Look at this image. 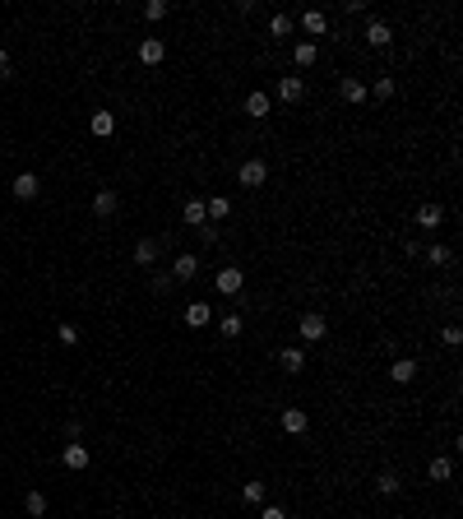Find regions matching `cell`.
I'll use <instances>...</instances> for the list:
<instances>
[{
    "mask_svg": "<svg viewBox=\"0 0 463 519\" xmlns=\"http://www.w3.org/2000/svg\"><path fill=\"white\" fill-rule=\"evenodd\" d=\"M88 130H93L97 139L116 135V116H111V111H93V116H88Z\"/></svg>",
    "mask_w": 463,
    "mask_h": 519,
    "instance_id": "14",
    "label": "cell"
},
{
    "mask_svg": "<svg viewBox=\"0 0 463 519\" xmlns=\"http://www.w3.org/2000/svg\"><path fill=\"white\" fill-rule=\"evenodd\" d=\"M278 362H283V371H306V352H301V348H283Z\"/></svg>",
    "mask_w": 463,
    "mask_h": 519,
    "instance_id": "23",
    "label": "cell"
},
{
    "mask_svg": "<svg viewBox=\"0 0 463 519\" xmlns=\"http://www.w3.org/2000/svg\"><path fill=\"white\" fill-rule=\"evenodd\" d=\"M246 111H250V121H264V116H269V93L250 89V98H246Z\"/></svg>",
    "mask_w": 463,
    "mask_h": 519,
    "instance_id": "19",
    "label": "cell"
},
{
    "mask_svg": "<svg viewBox=\"0 0 463 519\" xmlns=\"http://www.w3.org/2000/svg\"><path fill=\"white\" fill-rule=\"evenodd\" d=\"M135 260H139V269H149V264L158 260V242H139L135 246Z\"/></svg>",
    "mask_w": 463,
    "mask_h": 519,
    "instance_id": "25",
    "label": "cell"
},
{
    "mask_svg": "<svg viewBox=\"0 0 463 519\" xmlns=\"http://www.w3.org/2000/svg\"><path fill=\"white\" fill-rule=\"evenodd\" d=\"M292 61H296V70H310V65L320 61V46H315V42H296L292 46Z\"/></svg>",
    "mask_w": 463,
    "mask_h": 519,
    "instance_id": "15",
    "label": "cell"
},
{
    "mask_svg": "<svg viewBox=\"0 0 463 519\" xmlns=\"http://www.w3.org/2000/svg\"><path fill=\"white\" fill-rule=\"evenodd\" d=\"M209 320H214V306L209 302H190L185 306V325H190V329H204Z\"/></svg>",
    "mask_w": 463,
    "mask_h": 519,
    "instance_id": "10",
    "label": "cell"
},
{
    "mask_svg": "<svg viewBox=\"0 0 463 519\" xmlns=\"http://www.w3.org/2000/svg\"><path fill=\"white\" fill-rule=\"evenodd\" d=\"M278 422H283V431H287V436H301V431L310 427L306 408H283V417H278Z\"/></svg>",
    "mask_w": 463,
    "mask_h": 519,
    "instance_id": "8",
    "label": "cell"
},
{
    "mask_svg": "<svg viewBox=\"0 0 463 519\" xmlns=\"http://www.w3.org/2000/svg\"><path fill=\"white\" fill-rule=\"evenodd\" d=\"M236 181L246 185V190H260V185L269 181V163H264V158H246V163L236 167Z\"/></svg>",
    "mask_w": 463,
    "mask_h": 519,
    "instance_id": "1",
    "label": "cell"
},
{
    "mask_svg": "<svg viewBox=\"0 0 463 519\" xmlns=\"http://www.w3.org/2000/svg\"><path fill=\"white\" fill-rule=\"evenodd\" d=\"M269 37H292V19L274 15V19H269Z\"/></svg>",
    "mask_w": 463,
    "mask_h": 519,
    "instance_id": "28",
    "label": "cell"
},
{
    "mask_svg": "<svg viewBox=\"0 0 463 519\" xmlns=\"http://www.w3.org/2000/svg\"><path fill=\"white\" fill-rule=\"evenodd\" d=\"M144 19H167V0H149V5H144Z\"/></svg>",
    "mask_w": 463,
    "mask_h": 519,
    "instance_id": "31",
    "label": "cell"
},
{
    "mask_svg": "<svg viewBox=\"0 0 463 519\" xmlns=\"http://www.w3.org/2000/svg\"><path fill=\"white\" fill-rule=\"evenodd\" d=\"M389 376H394V385H413L417 381V362L413 357H399V362L389 367Z\"/></svg>",
    "mask_w": 463,
    "mask_h": 519,
    "instance_id": "16",
    "label": "cell"
},
{
    "mask_svg": "<svg viewBox=\"0 0 463 519\" xmlns=\"http://www.w3.org/2000/svg\"><path fill=\"white\" fill-rule=\"evenodd\" d=\"M339 98H343V102H352V107H357V102H366V84L348 75V79H343V84H339Z\"/></svg>",
    "mask_w": 463,
    "mask_h": 519,
    "instance_id": "13",
    "label": "cell"
},
{
    "mask_svg": "<svg viewBox=\"0 0 463 519\" xmlns=\"http://www.w3.org/2000/svg\"><path fill=\"white\" fill-rule=\"evenodd\" d=\"M296 334L306 338V343H324L329 325H324V316H320V311H306V316H301V325H296Z\"/></svg>",
    "mask_w": 463,
    "mask_h": 519,
    "instance_id": "3",
    "label": "cell"
},
{
    "mask_svg": "<svg viewBox=\"0 0 463 519\" xmlns=\"http://www.w3.org/2000/svg\"><path fill=\"white\" fill-rule=\"evenodd\" d=\"M214 288H218V297H236V292L246 288V274H241V269H236V264H227V269H218Z\"/></svg>",
    "mask_w": 463,
    "mask_h": 519,
    "instance_id": "2",
    "label": "cell"
},
{
    "mask_svg": "<svg viewBox=\"0 0 463 519\" xmlns=\"http://www.w3.org/2000/svg\"><path fill=\"white\" fill-rule=\"evenodd\" d=\"M366 42L370 46H389V42H394V28H389L385 19H370V24H366Z\"/></svg>",
    "mask_w": 463,
    "mask_h": 519,
    "instance_id": "11",
    "label": "cell"
},
{
    "mask_svg": "<svg viewBox=\"0 0 463 519\" xmlns=\"http://www.w3.org/2000/svg\"><path fill=\"white\" fill-rule=\"evenodd\" d=\"M375 491H380V496H394V491H399V477H394V473H380V477H375Z\"/></svg>",
    "mask_w": 463,
    "mask_h": 519,
    "instance_id": "30",
    "label": "cell"
},
{
    "mask_svg": "<svg viewBox=\"0 0 463 519\" xmlns=\"http://www.w3.org/2000/svg\"><path fill=\"white\" fill-rule=\"evenodd\" d=\"M162 56H167L162 37H144V42H139V65H162Z\"/></svg>",
    "mask_w": 463,
    "mask_h": 519,
    "instance_id": "6",
    "label": "cell"
},
{
    "mask_svg": "<svg viewBox=\"0 0 463 519\" xmlns=\"http://www.w3.org/2000/svg\"><path fill=\"white\" fill-rule=\"evenodd\" d=\"M241 329H246V320H241V316H236V311H232V316H223V320H218V334H223V338H241Z\"/></svg>",
    "mask_w": 463,
    "mask_h": 519,
    "instance_id": "22",
    "label": "cell"
},
{
    "mask_svg": "<svg viewBox=\"0 0 463 519\" xmlns=\"http://www.w3.org/2000/svg\"><path fill=\"white\" fill-rule=\"evenodd\" d=\"M195 274H200V255H176L171 260V278H176V283H190Z\"/></svg>",
    "mask_w": 463,
    "mask_h": 519,
    "instance_id": "7",
    "label": "cell"
},
{
    "mask_svg": "<svg viewBox=\"0 0 463 519\" xmlns=\"http://www.w3.org/2000/svg\"><path fill=\"white\" fill-rule=\"evenodd\" d=\"M426 260H431V264H449L454 255H449V246H431V251H426Z\"/></svg>",
    "mask_w": 463,
    "mask_h": 519,
    "instance_id": "34",
    "label": "cell"
},
{
    "mask_svg": "<svg viewBox=\"0 0 463 519\" xmlns=\"http://www.w3.org/2000/svg\"><path fill=\"white\" fill-rule=\"evenodd\" d=\"M370 93H375V98H380V102H385V98H394V79H375V89H370ZM370 93H366V98H370Z\"/></svg>",
    "mask_w": 463,
    "mask_h": 519,
    "instance_id": "32",
    "label": "cell"
},
{
    "mask_svg": "<svg viewBox=\"0 0 463 519\" xmlns=\"http://www.w3.org/2000/svg\"><path fill=\"white\" fill-rule=\"evenodd\" d=\"M301 28H306L310 37H324V33H329V19H324V10H306V15H301Z\"/></svg>",
    "mask_w": 463,
    "mask_h": 519,
    "instance_id": "17",
    "label": "cell"
},
{
    "mask_svg": "<svg viewBox=\"0 0 463 519\" xmlns=\"http://www.w3.org/2000/svg\"><path fill=\"white\" fill-rule=\"evenodd\" d=\"M23 510H28L32 519H42L46 515V496H42V491H28V496H23Z\"/></svg>",
    "mask_w": 463,
    "mask_h": 519,
    "instance_id": "26",
    "label": "cell"
},
{
    "mask_svg": "<svg viewBox=\"0 0 463 519\" xmlns=\"http://www.w3.org/2000/svg\"><path fill=\"white\" fill-rule=\"evenodd\" d=\"M56 338H61L65 348H75V343H79V329H75V325H61V329H56Z\"/></svg>",
    "mask_w": 463,
    "mask_h": 519,
    "instance_id": "33",
    "label": "cell"
},
{
    "mask_svg": "<svg viewBox=\"0 0 463 519\" xmlns=\"http://www.w3.org/2000/svg\"><path fill=\"white\" fill-rule=\"evenodd\" d=\"M10 190H15V199H37V190H42V181H37L32 172H19Z\"/></svg>",
    "mask_w": 463,
    "mask_h": 519,
    "instance_id": "9",
    "label": "cell"
},
{
    "mask_svg": "<svg viewBox=\"0 0 463 519\" xmlns=\"http://www.w3.org/2000/svg\"><path fill=\"white\" fill-rule=\"evenodd\" d=\"M440 343H445V348H459V343H463V329H459V325H445V329H440Z\"/></svg>",
    "mask_w": 463,
    "mask_h": 519,
    "instance_id": "29",
    "label": "cell"
},
{
    "mask_svg": "<svg viewBox=\"0 0 463 519\" xmlns=\"http://www.w3.org/2000/svg\"><path fill=\"white\" fill-rule=\"evenodd\" d=\"M264 491H269L264 482H246V487H241V501L246 505H264Z\"/></svg>",
    "mask_w": 463,
    "mask_h": 519,
    "instance_id": "27",
    "label": "cell"
},
{
    "mask_svg": "<svg viewBox=\"0 0 463 519\" xmlns=\"http://www.w3.org/2000/svg\"><path fill=\"white\" fill-rule=\"evenodd\" d=\"M260 519H287V510H283V505H264Z\"/></svg>",
    "mask_w": 463,
    "mask_h": 519,
    "instance_id": "35",
    "label": "cell"
},
{
    "mask_svg": "<svg viewBox=\"0 0 463 519\" xmlns=\"http://www.w3.org/2000/svg\"><path fill=\"white\" fill-rule=\"evenodd\" d=\"M0 75H10V56L5 51H0Z\"/></svg>",
    "mask_w": 463,
    "mask_h": 519,
    "instance_id": "36",
    "label": "cell"
},
{
    "mask_svg": "<svg viewBox=\"0 0 463 519\" xmlns=\"http://www.w3.org/2000/svg\"><path fill=\"white\" fill-rule=\"evenodd\" d=\"M426 473H431V482H449V477H454V459H431Z\"/></svg>",
    "mask_w": 463,
    "mask_h": 519,
    "instance_id": "24",
    "label": "cell"
},
{
    "mask_svg": "<svg viewBox=\"0 0 463 519\" xmlns=\"http://www.w3.org/2000/svg\"><path fill=\"white\" fill-rule=\"evenodd\" d=\"M204 214H209V223H223V218L232 214V199H227V195H214V199H204Z\"/></svg>",
    "mask_w": 463,
    "mask_h": 519,
    "instance_id": "20",
    "label": "cell"
},
{
    "mask_svg": "<svg viewBox=\"0 0 463 519\" xmlns=\"http://www.w3.org/2000/svg\"><path fill=\"white\" fill-rule=\"evenodd\" d=\"M88 445H79V441H70V445H65V450H61V464H65V468H70V473H84V468H88Z\"/></svg>",
    "mask_w": 463,
    "mask_h": 519,
    "instance_id": "4",
    "label": "cell"
},
{
    "mask_svg": "<svg viewBox=\"0 0 463 519\" xmlns=\"http://www.w3.org/2000/svg\"><path fill=\"white\" fill-rule=\"evenodd\" d=\"M116 204H121V199H116V190H97V195H93V214H97V218H111V214H116Z\"/></svg>",
    "mask_w": 463,
    "mask_h": 519,
    "instance_id": "18",
    "label": "cell"
},
{
    "mask_svg": "<svg viewBox=\"0 0 463 519\" xmlns=\"http://www.w3.org/2000/svg\"><path fill=\"white\" fill-rule=\"evenodd\" d=\"M278 98H283L287 107H292V102H301V98H306V84H301V75H283V79H278Z\"/></svg>",
    "mask_w": 463,
    "mask_h": 519,
    "instance_id": "5",
    "label": "cell"
},
{
    "mask_svg": "<svg viewBox=\"0 0 463 519\" xmlns=\"http://www.w3.org/2000/svg\"><path fill=\"white\" fill-rule=\"evenodd\" d=\"M181 218L190 223V228H204V223H209V214H204V199H185Z\"/></svg>",
    "mask_w": 463,
    "mask_h": 519,
    "instance_id": "21",
    "label": "cell"
},
{
    "mask_svg": "<svg viewBox=\"0 0 463 519\" xmlns=\"http://www.w3.org/2000/svg\"><path fill=\"white\" fill-rule=\"evenodd\" d=\"M440 223H445V209H440V204H422V209H417V228L435 232Z\"/></svg>",
    "mask_w": 463,
    "mask_h": 519,
    "instance_id": "12",
    "label": "cell"
}]
</instances>
